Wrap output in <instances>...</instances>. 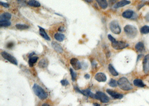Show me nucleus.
Returning <instances> with one entry per match:
<instances>
[{
	"mask_svg": "<svg viewBox=\"0 0 149 106\" xmlns=\"http://www.w3.org/2000/svg\"><path fill=\"white\" fill-rule=\"evenodd\" d=\"M133 84L134 86H135L137 87H140V88H143L144 87L146 86L145 84L142 82L141 79H136L133 80Z\"/></svg>",
	"mask_w": 149,
	"mask_h": 106,
	"instance_id": "nucleus-17",
	"label": "nucleus"
},
{
	"mask_svg": "<svg viewBox=\"0 0 149 106\" xmlns=\"http://www.w3.org/2000/svg\"><path fill=\"white\" fill-rule=\"evenodd\" d=\"M37 60H38V57L37 56L30 57L29 60V64L30 65V67H33L34 64L37 62Z\"/></svg>",
	"mask_w": 149,
	"mask_h": 106,
	"instance_id": "nucleus-24",
	"label": "nucleus"
},
{
	"mask_svg": "<svg viewBox=\"0 0 149 106\" xmlns=\"http://www.w3.org/2000/svg\"><path fill=\"white\" fill-rule=\"evenodd\" d=\"M95 99L99 100L103 103H107L110 101V98L105 93L101 92H97L95 94Z\"/></svg>",
	"mask_w": 149,
	"mask_h": 106,
	"instance_id": "nucleus-6",
	"label": "nucleus"
},
{
	"mask_svg": "<svg viewBox=\"0 0 149 106\" xmlns=\"http://www.w3.org/2000/svg\"><path fill=\"white\" fill-rule=\"evenodd\" d=\"M27 4H28L29 6L34 7H39L41 6L39 2L36 1V0H29L28 2H27Z\"/></svg>",
	"mask_w": 149,
	"mask_h": 106,
	"instance_id": "nucleus-22",
	"label": "nucleus"
},
{
	"mask_svg": "<svg viewBox=\"0 0 149 106\" xmlns=\"http://www.w3.org/2000/svg\"><path fill=\"white\" fill-rule=\"evenodd\" d=\"M54 37H55V39L57 40V41H58L59 42H61V41H63L64 40L65 36L63 34H62L56 33L55 34Z\"/></svg>",
	"mask_w": 149,
	"mask_h": 106,
	"instance_id": "nucleus-23",
	"label": "nucleus"
},
{
	"mask_svg": "<svg viewBox=\"0 0 149 106\" xmlns=\"http://www.w3.org/2000/svg\"><path fill=\"white\" fill-rule=\"evenodd\" d=\"M85 78H86V79H89L90 78V75H89V74H86V75H84Z\"/></svg>",
	"mask_w": 149,
	"mask_h": 106,
	"instance_id": "nucleus-40",
	"label": "nucleus"
},
{
	"mask_svg": "<svg viewBox=\"0 0 149 106\" xmlns=\"http://www.w3.org/2000/svg\"><path fill=\"white\" fill-rule=\"evenodd\" d=\"M108 39H109L111 41V42H113V41H116V39H114V38L113 37V36H112V35H108Z\"/></svg>",
	"mask_w": 149,
	"mask_h": 106,
	"instance_id": "nucleus-33",
	"label": "nucleus"
},
{
	"mask_svg": "<svg viewBox=\"0 0 149 106\" xmlns=\"http://www.w3.org/2000/svg\"><path fill=\"white\" fill-rule=\"evenodd\" d=\"M106 92L108 93V94H109L111 96L112 98H113L114 99H122L123 98V95L121 94H120V93H118L117 92H114L113 90H110V89H107L106 90Z\"/></svg>",
	"mask_w": 149,
	"mask_h": 106,
	"instance_id": "nucleus-11",
	"label": "nucleus"
},
{
	"mask_svg": "<svg viewBox=\"0 0 149 106\" xmlns=\"http://www.w3.org/2000/svg\"><path fill=\"white\" fill-rule=\"evenodd\" d=\"M14 46V44L13 43V42H9V43H8L7 44V48H12V47H13V46Z\"/></svg>",
	"mask_w": 149,
	"mask_h": 106,
	"instance_id": "nucleus-36",
	"label": "nucleus"
},
{
	"mask_svg": "<svg viewBox=\"0 0 149 106\" xmlns=\"http://www.w3.org/2000/svg\"><path fill=\"white\" fill-rule=\"evenodd\" d=\"M70 72H71L72 80H73V81H75L76 78V74L73 71V70L72 68L70 69Z\"/></svg>",
	"mask_w": 149,
	"mask_h": 106,
	"instance_id": "nucleus-30",
	"label": "nucleus"
},
{
	"mask_svg": "<svg viewBox=\"0 0 149 106\" xmlns=\"http://www.w3.org/2000/svg\"><path fill=\"white\" fill-rule=\"evenodd\" d=\"M39 30H40V35L41 36L44 38V39H45L46 40H50V37L47 34H46V33L45 31V30L42 28V27H41L40 26H39Z\"/></svg>",
	"mask_w": 149,
	"mask_h": 106,
	"instance_id": "nucleus-20",
	"label": "nucleus"
},
{
	"mask_svg": "<svg viewBox=\"0 0 149 106\" xmlns=\"http://www.w3.org/2000/svg\"><path fill=\"white\" fill-rule=\"evenodd\" d=\"M108 70L110 72V73L112 74L113 76H114V77H117V76L118 75V73L116 71V70L114 68L112 64H109L108 65Z\"/></svg>",
	"mask_w": 149,
	"mask_h": 106,
	"instance_id": "nucleus-21",
	"label": "nucleus"
},
{
	"mask_svg": "<svg viewBox=\"0 0 149 106\" xmlns=\"http://www.w3.org/2000/svg\"><path fill=\"white\" fill-rule=\"evenodd\" d=\"M1 55L4 59L7 60L9 62L14 64L15 65H18V61H17L16 59L13 56H12L11 55L8 54L7 52H2L1 53Z\"/></svg>",
	"mask_w": 149,
	"mask_h": 106,
	"instance_id": "nucleus-7",
	"label": "nucleus"
},
{
	"mask_svg": "<svg viewBox=\"0 0 149 106\" xmlns=\"http://www.w3.org/2000/svg\"><path fill=\"white\" fill-rule=\"evenodd\" d=\"M60 83H61V84H62V86H67V85L69 84V82H68L66 79L61 80Z\"/></svg>",
	"mask_w": 149,
	"mask_h": 106,
	"instance_id": "nucleus-32",
	"label": "nucleus"
},
{
	"mask_svg": "<svg viewBox=\"0 0 149 106\" xmlns=\"http://www.w3.org/2000/svg\"><path fill=\"white\" fill-rule=\"evenodd\" d=\"M110 29L114 34H120L121 32V29L118 24V22L116 20H113L110 23Z\"/></svg>",
	"mask_w": 149,
	"mask_h": 106,
	"instance_id": "nucleus-4",
	"label": "nucleus"
},
{
	"mask_svg": "<svg viewBox=\"0 0 149 106\" xmlns=\"http://www.w3.org/2000/svg\"><path fill=\"white\" fill-rule=\"evenodd\" d=\"M147 2H148V1H145V0H143V1H142L141 2H140V3H139V5H138V6H137V9L138 10H140L141 9V8L143 7L144 6H145L146 5V4H147Z\"/></svg>",
	"mask_w": 149,
	"mask_h": 106,
	"instance_id": "nucleus-31",
	"label": "nucleus"
},
{
	"mask_svg": "<svg viewBox=\"0 0 149 106\" xmlns=\"http://www.w3.org/2000/svg\"><path fill=\"white\" fill-rule=\"evenodd\" d=\"M48 61L45 59H42L41 60H40L39 63V67L42 68H46L48 66Z\"/></svg>",
	"mask_w": 149,
	"mask_h": 106,
	"instance_id": "nucleus-25",
	"label": "nucleus"
},
{
	"mask_svg": "<svg viewBox=\"0 0 149 106\" xmlns=\"http://www.w3.org/2000/svg\"><path fill=\"white\" fill-rule=\"evenodd\" d=\"M75 89L76 92L82 93V94H83L84 95H86L87 97H91V98L95 99V94H93V93L91 92L90 89H87L83 90H80L78 88L75 87Z\"/></svg>",
	"mask_w": 149,
	"mask_h": 106,
	"instance_id": "nucleus-8",
	"label": "nucleus"
},
{
	"mask_svg": "<svg viewBox=\"0 0 149 106\" xmlns=\"http://www.w3.org/2000/svg\"><path fill=\"white\" fill-rule=\"evenodd\" d=\"M93 106H100V105L98 103H93Z\"/></svg>",
	"mask_w": 149,
	"mask_h": 106,
	"instance_id": "nucleus-43",
	"label": "nucleus"
},
{
	"mask_svg": "<svg viewBox=\"0 0 149 106\" xmlns=\"http://www.w3.org/2000/svg\"><path fill=\"white\" fill-rule=\"evenodd\" d=\"M124 31L126 34L130 39H133L137 35V29L132 25H127L124 27Z\"/></svg>",
	"mask_w": 149,
	"mask_h": 106,
	"instance_id": "nucleus-3",
	"label": "nucleus"
},
{
	"mask_svg": "<svg viewBox=\"0 0 149 106\" xmlns=\"http://www.w3.org/2000/svg\"><path fill=\"white\" fill-rule=\"evenodd\" d=\"M135 48L136 51H137V52L139 53H141L144 52L145 50L144 44L142 42H139L138 43L136 44Z\"/></svg>",
	"mask_w": 149,
	"mask_h": 106,
	"instance_id": "nucleus-16",
	"label": "nucleus"
},
{
	"mask_svg": "<svg viewBox=\"0 0 149 106\" xmlns=\"http://www.w3.org/2000/svg\"><path fill=\"white\" fill-rule=\"evenodd\" d=\"M116 2V0H109V3L111 5L112 4H114Z\"/></svg>",
	"mask_w": 149,
	"mask_h": 106,
	"instance_id": "nucleus-39",
	"label": "nucleus"
},
{
	"mask_svg": "<svg viewBox=\"0 0 149 106\" xmlns=\"http://www.w3.org/2000/svg\"><path fill=\"white\" fill-rule=\"evenodd\" d=\"M97 2L102 9H106L108 6V3L106 0H95Z\"/></svg>",
	"mask_w": 149,
	"mask_h": 106,
	"instance_id": "nucleus-19",
	"label": "nucleus"
},
{
	"mask_svg": "<svg viewBox=\"0 0 149 106\" xmlns=\"http://www.w3.org/2000/svg\"><path fill=\"white\" fill-rule=\"evenodd\" d=\"M85 1H86V2H88V3H91L93 1V0H85Z\"/></svg>",
	"mask_w": 149,
	"mask_h": 106,
	"instance_id": "nucleus-41",
	"label": "nucleus"
},
{
	"mask_svg": "<svg viewBox=\"0 0 149 106\" xmlns=\"http://www.w3.org/2000/svg\"><path fill=\"white\" fill-rule=\"evenodd\" d=\"M131 2L128 1V0H122V1H119L118 2H117L114 4V5L113 6V7L114 8L117 9V8L122 7L123 6L128 5Z\"/></svg>",
	"mask_w": 149,
	"mask_h": 106,
	"instance_id": "nucleus-13",
	"label": "nucleus"
},
{
	"mask_svg": "<svg viewBox=\"0 0 149 106\" xmlns=\"http://www.w3.org/2000/svg\"><path fill=\"white\" fill-rule=\"evenodd\" d=\"M140 32L142 34H148L149 33V26L148 25H145L140 29Z\"/></svg>",
	"mask_w": 149,
	"mask_h": 106,
	"instance_id": "nucleus-26",
	"label": "nucleus"
},
{
	"mask_svg": "<svg viewBox=\"0 0 149 106\" xmlns=\"http://www.w3.org/2000/svg\"><path fill=\"white\" fill-rule=\"evenodd\" d=\"M11 23L10 21H0V26L1 27H8L10 26Z\"/></svg>",
	"mask_w": 149,
	"mask_h": 106,
	"instance_id": "nucleus-27",
	"label": "nucleus"
},
{
	"mask_svg": "<svg viewBox=\"0 0 149 106\" xmlns=\"http://www.w3.org/2000/svg\"><path fill=\"white\" fill-rule=\"evenodd\" d=\"M18 2L21 4L22 6H25L26 5V2H25V0H18Z\"/></svg>",
	"mask_w": 149,
	"mask_h": 106,
	"instance_id": "nucleus-34",
	"label": "nucleus"
},
{
	"mask_svg": "<svg viewBox=\"0 0 149 106\" xmlns=\"http://www.w3.org/2000/svg\"><path fill=\"white\" fill-rule=\"evenodd\" d=\"M145 19L147 22H149V12L146 14L145 16Z\"/></svg>",
	"mask_w": 149,
	"mask_h": 106,
	"instance_id": "nucleus-37",
	"label": "nucleus"
},
{
	"mask_svg": "<svg viewBox=\"0 0 149 106\" xmlns=\"http://www.w3.org/2000/svg\"><path fill=\"white\" fill-rule=\"evenodd\" d=\"M143 70L145 73L149 72V54L144 57L143 60Z\"/></svg>",
	"mask_w": 149,
	"mask_h": 106,
	"instance_id": "nucleus-9",
	"label": "nucleus"
},
{
	"mask_svg": "<svg viewBox=\"0 0 149 106\" xmlns=\"http://www.w3.org/2000/svg\"><path fill=\"white\" fill-rule=\"evenodd\" d=\"M33 89L35 95H37V96L39 97V99H41V100H44V99L47 98V93H46L41 87H40L39 85H37V84H35L34 85Z\"/></svg>",
	"mask_w": 149,
	"mask_h": 106,
	"instance_id": "nucleus-2",
	"label": "nucleus"
},
{
	"mask_svg": "<svg viewBox=\"0 0 149 106\" xmlns=\"http://www.w3.org/2000/svg\"><path fill=\"white\" fill-rule=\"evenodd\" d=\"M147 4H148V5H149V1H148V2H147Z\"/></svg>",
	"mask_w": 149,
	"mask_h": 106,
	"instance_id": "nucleus-44",
	"label": "nucleus"
},
{
	"mask_svg": "<svg viewBox=\"0 0 149 106\" xmlns=\"http://www.w3.org/2000/svg\"><path fill=\"white\" fill-rule=\"evenodd\" d=\"M58 30H59V31L63 32V31H64L65 29H64V27H63V26H60V27H59Z\"/></svg>",
	"mask_w": 149,
	"mask_h": 106,
	"instance_id": "nucleus-38",
	"label": "nucleus"
},
{
	"mask_svg": "<svg viewBox=\"0 0 149 106\" xmlns=\"http://www.w3.org/2000/svg\"><path fill=\"white\" fill-rule=\"evenodd\" d=\"M108 84H109V86L111 87L115 88L118 86V82H117L116 80L114 79H111L110 81Z\"/></svg>",
	"mask_w": 149,
	"mask_h": 106,
	"instance_id": "nucleus-29",
	"label": "nucleus"
},
{
	"mask_svg": "<svg viewBox=\"0 0 149 106\" xmlns=\"http://www.w3.org/2000/svg\"><path fill=\"white\" fill-rule=\"evenodd\" d=\"M42 106H50L47 103H44L43 105H42Z\"/></svg>",
	"mask_w": 149,
	"mask_h": 106,
	"instance_id": "nucleus-42",
	"label": "nucleus"
},
{
	"mask_svg": "<svg viewBox=\"0 0 149 106\" xmlns=\"http://www.w3.org/2000/svg\"><path fill=\"white\" fill-rule=\"evenodd\" d=\"M95 79L99 82H105L107 80V77L103 73H98L95 74Z\"/></svg>",
	"mask_w": 149,
	"mask_h": 106,
	"instance_id": "nucleus-12",
	"label": "nucleus"
},
{
	"mask_svg": "<svg viewBox=\"0 0 149 106\" xmlns=\"http://www.w3.org/2000/svg\"><path fill=\"white\" fill-rule=\"evenodd\" d=\"M112 46L115 50H122L128 47L129 44L125 42L116 40V41L112 42Z\"/></svg>",
	"mask_w": 149,
	"mask_h": 106,
	"instance_id": "nucleus-5",
	"label": "nucleus"
},
{
	"mask_svg": "<svg viewBox=\"0 0 149 106\" xmlns=\"http://www.w3.org/2000/svg\"><path fill=\"white\" fill-rule=\"evenodd\" d=\"M118 86L121 89L125 91L130 90L133 89V87L131 83L125 77L121 78L118 80Z\"/></svg>",
	"mask_w": 149,
	"mask_h": 106,
	"instance_id": "nucleus-1",
	"label": "nucleus"
},
{
	"mask_svg": "<svg viewBox=\"0 0 149 106\" xmlns=\"http://www.w3.org/2000/svg\"><path fill=\"white\" fill-rule=\"evenodd\" d=\"M52 46L54 48V49L56 51L57 53H62L63 52V48L59 45V44L57 43L56 42H52Z\"/></svg>",
	"mask_w": 149,
	"mask_h": 106,
	"instance_id": "nucleus-15",
	"label": "nucleus"
},
{
	"mask_svg": "<svg viewBox=\"0 0 149 106\" xmlns=\"http://www.w3.org/2000/svg\"><path fill=\"white\" fill-rule=\"evenodd\" d=\"M16 27L19 30H26L27 29H28L29 26L28 25H24V24H17L16 25Z\"/></svg>",
	"mask_w": 149,
	"mask_h": 106,
	"instance_id": "nucleus-28",
	"label": "nucleus"
},
{
	"mask_svg": "<svg viewBox=\"0 0 149 106\" xmlns=\"http://www.w3.org/2000/svg\"><path fill=\"white\" fill-rule=\"evenodd\" d=\"M70 63H71V64L72 65V66L73 67V68L78 71V70H79L80 69H81L82 68V65L81 64L79 61L76 58H72L71 61H70Z\"/></svg>",
	"mask_w": 149,
	"mask_h": 106,
	"instance_id": "nucleus-10",
	"label": "nucleus"
},
{
	"mask_svg": "<svg viewBox=\"0 0 149 106\" xmlns=\"http://www.w3.org/2000/svg\"><path fill=\"white\" fill-rule=\"evenodd\" d=\"M11 18V15L8 12H4L0 16V21H9Z\"/></svg>",
	"mask_w": 149,
	"mask_h": 106,
	"instance_id": "nucleus-18",
	"label": "nucleus"
},
{
	"mask_svg": "<svg viewBox=\"0 0 149 106\" xmlns=\"http://www.w3.org/2000/svg\"><path fill=\"white\" fill-rule=\"evenodd\" d=\"M0 4H1V5L3 7H5L6 8H8L10 7V5L7 3H4V2H0Z\"/></svg>",
	"mask_w": 149,
	"mask_h": 106,
	"instance_id": "nucleus-35",
	"label": "nucleus"
},
{
	"mask_svg": "<svg viewBox=\"0 0 149 106\" xmlns=\"http://www.w3.org/2000/svg\"><path fill=\"white\" fill-rule=\"evenodd\" d=\"M134 15V12L132 10H126L122 13V16L125 18H132Z\"/></svg>",
	"mask_w": 149,
	"mask_h": 106,
	"instance_id": "nucleus-14",
	"label": "nucleus"
}]
</instances>
